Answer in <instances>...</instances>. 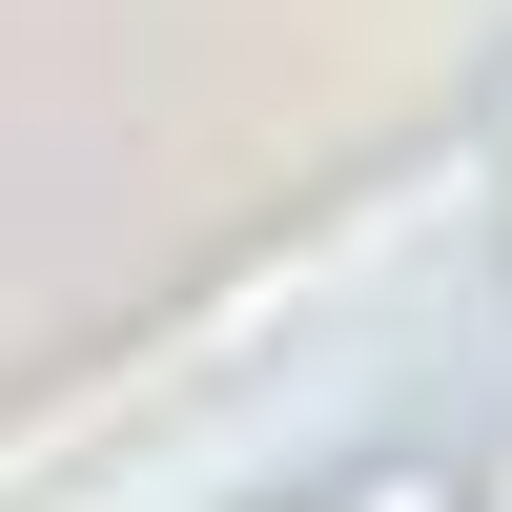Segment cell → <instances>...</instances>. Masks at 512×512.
<instances>
[{"instance_id": "obj_1", "label": "cell", "mask_w": 512, "mask_h": 512, "mask_svg": "<svg viewBox=\"0 0 512 512\" xmlns=\"http://www.w3.org/2000/svg\"><path fill=\"white\" fill-rule=\"evenodd\" d=\"M328 512H451V472H369V492H328Z\"/></svg>"}, {"instance_id": "obj_2", "label": "cell", "mask_w": 512, "mask_h": 512, "mask_svg": "<svg viewBox=\"0 0 512 512\" xmlns=\"http://www.w3.org/2000/svg\"><path fill=\"white\" fill-rule=\"evenodd\" d=\"M472 512H512V492H472Z\"/></svg>"}]
</instances>
